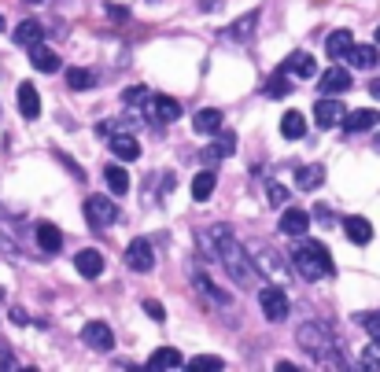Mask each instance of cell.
I'll return each instance as SVG.
<instances>
[{
    "label": "cell",
    "mask_w": 380,
    "mask_h": 372,
    "mask_svg": "<svg viewBox=\"0 0 380 372\" xmlns=\"http://www.w3.org/2000/svg\"><path fill=\"white\" fill-rule=\"evenodd\" d=\"M210 239H215V258L222 262L225 273L233 277L237 284H247L251 277H255V269H259V266L244 254V244H240V239H237L233 232H229L225 225H215V229H210Z\"/></svg>",
    "instance_id": "1"
},
{
    "label": "cell",
    "mask_w": 380,
    "mask_h": 372,
    "mask_svg": "<svg viewBox=\"0 0 380 372\" xmlns=\"http://www.w3.org/2000/svg\"><path fill=\"white\" fill-rule=\"evenodd\" d=\"M292 262H295V273L303 280H322V277H332L336 266H332V254L325 251L322 239H307L299 236V244L292 251Z\"/></svg>",
    "instance_id": "2"
},
{
    "label": "cell",
    "mask_w": 380,
    "mask_h": 372,
    "mask_svg": "<svg viewBox=\"0 0 380 372\" xmlns=\"http://www.w3.org/2000/svg\"><path fill=\"white\" fill-rule=\"evenodd\" d=\"M295 343H299L310 358H325V354H332V332H329V324H322V321H307V324H299L295 328Z\"/></svg>",
    "instance_id": "3"
},
{
    "label": "cell",
    "mask_w": 380,
    "mask_h": 372,
    "mask_svg": "<svg viewBox=\"0 0 380 372\" xmlns=\"http://www.w3.org/2000/svg\"><path fill=\"white\" fill-rule=\"evenodd\" d=\"M255 266H259V273H266L273 284H288V280H292V266H288V258H284L277 247H262L259 258H255Z\"/></svg>",
    "instance_id": "4"
},
{
    "label": "cell",
    "mask_w": 380,
    "mask_h": 372,
    "mask_svg": "<svg viewBox=\"0 0 380 372\" xmlns=\"http://www.w3.org/2000/svg\"><path fill=\"white\" fill-rule=\"evenodd\" d=\"M259 306H262L266 321H273V324L288 321V295H284L281 284H269V288H262V291H259Z\"/></svg>",
    "instance_id": "5"
},
{
    "label": "cell",
    "mask_w": 380,
    "mask_h": 372,
    "mask_svg": "<svg viewBox=\"0 0 380 372\" xmlns=\"http://www.w3.org/2000/svg\"><path fill=\"white\" fill-rule=\"evenodd\" d=\"M86 222H89L93 229H108V225H115V222H118V207H115V200H103V195H89V200H86Z\"/></svg>",
    "instance_id": "6"
},
{
    "label": "cell",
    "mask_w": 380,
    "mask_h": 372,
    "mask_svg": "<svg viewBox=\"0 0 380 372\" xmlns=\"http://www.w3.org/2000/svg\"><path fill=\"white\" fill-rule=\"evenodd\" d=\"M125 266H130L133 273H152L155 269V251H152V244H148L144 236L125 247Z\"/></svg>",
    "instance_id": "7"
},
{
    "label": "cell",
    "mask_w": 380,
    "mask_h": 372,
    "mask_svg": "<svg viewBox=\"0 0 380 372\" xmlns=\"http://www.w3.org/2000/svg\"><path fill=\"white\" fill-rule=\"evenodd\" d=\"M347 118V107L336 100V96H322L318 107H314V122H318L322 129H336V125H344Z\"/></svg>",
    "instance_id": "8"
},
{
    "label": "cell",
    "mask_w": 380,
    "mask_h": 372,
    "mask_svg": "<svg viewBox=\"0 0 380 372\" xmlns=\"http://www.w3.org/2000/svg\"><path fill=\"white\" fill-rule=\"evenodd\" d=\"M81 339H86V346L100 350V354H108V350L115 346V332L103 321H89L86 328H81Z\"/></svg>",
    "instance_id": "9"
},
{
    "label": "cell",
    "mask_w": 380,
    "mask_h": 372,
    "mask_svg": "<svg viewBox=\"0 0 380 372\" xmlns=\"http://www.w3.org/2000/svg\"><path fill=\"white\" fill-rule=\"evenodd\" d=\"M277 229L284 232V236H307V229H310V214L303 210V207H288L284 214H281V222H277Z\"/></svg>",
    "instance_id": "10"
},
{
    "label": "cell",
    "mask_w": 380,
    "mask_h": 372,
    "mask_svg": "<svg viewBox=\"0 0 380 372\" xmlns=\"http://www.w3.org/2000/svg\"><path fill=\"white\" fill-rule=\"evenodd\" d=\"M318 89H322V96H340V93L351 89V74L344 67H329L318 81Z\"/></svg>",
    "instance_id": "11"
},
{
    "label": "cell",
    "mask_w": 380,
    "mask_h": 372,
    "mask_svg": "<svg viewBox=\"0 0 380 372\" xmlns=\"http://www.w3.org/2000/svg\"><path fill=\"white\" fill-rule=\"evenodd\" d=\"M281 71H288L292 78H314V74H318V63H314L310 52H292V56L284 59Z\"/></svg>",
    "instance_id": "12"
},
{
    "label": "cell",
    "mask_w": 380,
    "mask_h": 372,
    "mask_svg": "<svg viewBox=\"0 0 380 372\" xmlns=\"http://www.w3.org/2000/svg\"><path fill=\"white\" fill-rule=\"evenodd\" d=\"M351 48H354L351 30H332V33L325 37V56H329V59H347Z\"/></svg>",
    "instance_id": "13"
},
{
    "label": "cell",
    "mask_w": 380,
    "mask_h": 372,
    "mask_svg": "<svg viewBox=\"0 0 380 372\" xmlns=\"http://www.w3.org/2000/svg\"><path fill=\"white\" fill-rule=\"evenodd\" d=\"M30 63H34V71H41V74H56V71L63 67L59 52H52V48H45V45H34V48H30Z\"/></svg>",
    "instance_id": "14"
},
{
    "label": "cell",
    "mask_w": 380,
    "mask_h": 372,
    "mask_svg": "<svg viewBox=\"0 0 380 372\" xmlns=\"http://www.w3.org/2000/svg\"><path fill=\"white\" fill-rule=\"evenodd\" d=\"M74 266H78V273H81V277H89V280H96V277L103 273V254H100L96 247H86V251H78V258H74Z\"/></svg>",
    "instance_id": "15"
},
{
    "label": "cell",
    "mask_w": 380,
    "mask_h": 372,
    "mask_svg": "<svg viewBox=\"0 0 380 372\" xmlns=\"http://www.w3.org/2000/svg\"><path fill=\"white\" fill-rule=\"evenodd\" d=\"M233 151H237V137H233V133H222L218 144L203 148V162H207V166H218L225 155H233Z\"/></svg>",
    "instance_id": "16"
},
{
    "label": "cell",
    "mask_w": 380,
    "mask_h": 372,
    "mask_svg": "<svg viewBox=\"0 0 380 372\" xmlns=\"http://www.w3.org/2000/svg\"><path fill=\"white\" fill-rule=\"evenodd\" d=\"M11 37H15V45H30L34 48V45H41V37H45V26H41L37 19H23Z\"/></svg>",
    "instance_id": "17"
},
{
    "label": "cell",
    "mask_w": 380,
    "mask_h": 372,
    "mask_svg": "<svg viewBox=\"0 0 380 372\" xmlns=\"http://www.w3.org/2000/svg\"><path fill=\"white\" fill-rule=\"evenodd\" d=\"M344 232H347L351 244H369V239H373V225L366 222V217H358V214L344 217Z\"/></svg>",
    "instance_id": "18"
},
{
    "label": "cell",
    "mask_w": 380,
    "mask_h": 372,
    "mask_svg": "<svg viewBox=\"0 0 380 372\" xmlns=\"http://www.w3.org/2000/svg\"><path fill=\"white\" fill-rule=\"evenodd\" d=\"M152 111H155L152 122H178L181 118V103L174 96H152Z\"/></svg>",
    "instance_id": "19"
},
{
    "label": "cell",
    "mask_w": 380,
    "mask_h": 372,
    "mask_svg": "<svg viewBox=\"0 0 380 372\" xmlns=\"http://www.w3.org/2000/svg\"><path fill=\"white\" fill-rule=\"evenodd\" d=\"M34 232H37V247H41V251L56 254V251L63 247V232H59V229H56L52 222H41V225H37Z\"/></svg>",
    "instance_id": "20"
},
{
    "label": "cell",
    "mask_w": 380,
    "mask_h": 372,
    "mask_svg": "<svg viewBox=\"0 0 380 372\" xmlns=\"http://www.w3.org/2000/svg\"><path fill=\"white\" fill-rule=\"evenodd\" d=\"M19 111H23V118H37L41 115V96L30 81L19 85Z\"/></svg>",
    "instance_id": "21"
},
{
    "label": "cell",
    "mask_w": 380,
    "mask_h": 372,
    "mask_svg": "<svg viewBox=\"0 0 380 372\" xmlns=\"http://www.w3.org/2000/svg\"><path fill=\"white\" fill-rule=\"evenodd\" d=\"M192 129H196V133H218V129H222V111H215V107L196 111L192 115Z\"/></svg>",
    "instance_id": "22"
},
{
    "label": "cell",
    "mask_w": 380,
    "mask_h": 372,
    "mask_svg": "<svg viewBox=\"0 0 380 372\" xmlns=\"http://www.w3.org/2000/svg\"><path fill=\"white\" fill-rule=\"evenodd\" d=\"M185 365V358H181V350H174V346H159L152 358H148V368H181Z\"/></svg>",
    "instance_id": "23"
},
{
    "label": "cell",
    "mask_w": 380,
    "mask_h": 372,
    "mask_svg": "<svg viewBox=\"0 0 380 372\" xmlns=\"http://www.w3.org/2000/svg\"><path fill=\"white\" fill-rule=\"evenodd\" d=\"M281 133H284L288 140H303V137H307V118H303V111H284Z\"/></svg>",
    "instance_id": "24"
},
{
    "label": "cell",
    "mask_w": 380,
    "mask_h": 372,
    "mask_svg": "<svg viewBox=\"0 0 380 372\" xmlns=\"http://www.w3.org/2000/svg\"><path fill=\"white\" fill-rule=\"evenodd\" d=\"M111 151H115L122 162H133V159L140 155V144H137L130 133H115V137H111Z\"/></svg>",
    "instance_id": "25"
},
{
    "label": "cell",
    "mask_w": 380,
    "mask_h": 372,
    "mask_svg": "<svg viewBox=\"0 0 380 372\" xmlns=\"http://www.w3.org/2000/svg\"><path fill=\"white\" fill-rule=\"evenodd\" d=\"M347 59H351V67H358V71H373L380 56H376L373 45H354V48L347 52Z\"/></svg>",
    "instance_id": "26"
},
{
    "label": "cell",
    "mask_w": 380,
    "mask_h": 372,
    "mask_svg": "<svg viewBox=\"0 0 380 372\" xmlns=\"http://www.w3.org/2000/svg\"><path fill=\"white\" fill-rule=\"evenodd\" d=\"M295 185H299L303 192L322 188V185H325V170H322V166H303V170H295Z\"/></svg>",
    "instance_id": "27"
},
{
    "label": "cell",
    "mask_w": 380,
    "mask_h": 372,
    "mask_svg": "<svg viewBox=\"0 0 380 372\" xmlns=\"http://www.w3.org/2000/svg\"><path fill=\"white\" fill-rule=\"evenodd\" d=\"M373 125H376V111H347V118H344L347 133H366Z\"/></svg>",
    "instance_id": "28"
},
{
    "label": "cell",
    "mask_w": 380,
    "mask_h": 372,
    "mask_svg": "<svg viewBox=\"0 0 380 372\" xmlns=\"http://www.w3.org/2000/svg\"><path fill=\"white\" fill-rule=\"evenodd\" d=\"M103 177H108V188H111L115 195H125V192H130V173H125V166L111 162L108 170H103Z\"/></svg>",
    "instance_id": "29"
},
{
    "label": "cell",
    "mask_w": 380,
    "mask_h": 372,
    "mask_svg": "<svg viewBox=\"0 0 380 372\" xmlns=\"http://www.w3.org/2000/svg\"><path fill=\"white\" fill-rule=\"evenodd\" d=\"M215 181H218V177H215V170H200L196 177H192V200H200V203L210 200V192H215Z\"/></svg>",
    "instance_id": "30"
},
{
    "label": "cell",
    "mask_w": 380,
    "mask_h": 372,
    "mask_svg": "<svg viewBox=\"0 0 380 372\" xmlns=\"http://www.w3.org/2000/svg\"><path fill=\"white\" fill-rule=\"evenodd\" d=\"M67 85H71L74 93H86V89H93V85H96V74L86 71V67H71L67 71Z\"/></svg>",
    "instance_id": "31"
},
{
    "label": "cell",
    "mask_w": 380,
    "mask_h": 372,
    "mask_svg": "<svg viewBox=\"0 0 380 372\" xmlns=\"http://www.w3.org/2000/svg\"><path fill=\"white\" fill-rule=\"evenodd\" d=\"M196 288H200V291H203L210 302H218V306H229V302H233V299H229L225 291H218V288H215V284H210L203 273H196Z\"/></svg>",
    "instance_id": "32"
},
{
    "label": "cell",
    "mask_w": 380,
    "mask_h": 372,
    "mask_svg": "<svg viewBox=\"0 0 380 372\" xmlns=\"http://www.w3.org/2000/svg\"><path fill=\"white\" fill-rule=\"evenodd\" d=\"M255 23H259V11H247L244 19H237V26L229 30V37H237V41L251 37V33H255Z\"/></svg>",
    "instance_id": "33"
},
{
    "label": "cell",
    "mask_w": 380,
    "mask_h": 372,
    "mask_svg": "<svg viewBox=\"0 0 380 372\" xmlns=\"http://www.w3.org/2000/svg\"><path fill=\"white\" fill-rule=\"evenodd\" d=\"M122 103H125V107H140V103H152V93H148L144 85H130V89L122 93Z\"/></svg>",
    "instance_id": "34"
},
{
    "label": "cell",
    "mask_w": 380,
    "mask_h": 372,
    "mask_svg": "<svg viewBox=\"0 0 380 372\" xmlns=\"http://www.w3.org/2000/svg\"><path fill=\"white\" fill-rule=\"evenodd\" d=\"M288 89H292V85H288V71H277L269 78V85H266V96H288Z\"/></svg>",
    "instance_id": "35"
},
{
    "label": "cell",
    "mask_w": 380,
    "mask_h": 372,
    "mask_svg": "<svg viewBox=\"0 0 380 372\" xmlns=\"http://www.w3.org/2000/svg\"><path fill=\"white\" fill-rule=\"evenodd\" d=\"M266 200H269V207H284L288 188H284V185H277V181H269V185H266Z\"/></svg>",
    "instance_id": "36"
},
{
    "label": "cell",
    "mask_w": 380,
    "mask_h": 372,
    "mask_svg": "<svg viewBox=\"0 0 380 372\" xmlns=\"http://www.w3.org/2000/svg\"><path fill=\"white\" fill-rule=\"evenodd\" d=\"M362 368H380V339H373L362 350Z\"/></svg>",
    "instance_id": "37"
},
{
    "label": "cell",
    "mask_w": 380,
    "mask_h": 372,
    "mask_svg": "<svg viewBox=\"0 0 380 372\" xmlns=\"http://www.w3.org/2000/svg\"><path fill=\"white\" fill-rule=\"evenodd\" d=\"M358 324L369 332V339H380V314H362V317H358Z\"/></svg>",
    "instance_id": "38"
},
{
    "label": "cell",
    "mask_w": 380,
    "mask_h": 372,
    "mask_svg": "<svg viewBox=\"0 0 380 372\" xmlns=\"http://www.w3.org/2000/svg\"><path fill=\"white\" fill-rule=\"evenodd\" d=\"M144 314L152 317L155 324H163V321H166V310H163V302H155V299H144Z\"/></svg>",
    "instance_id": "39"
},
{
    "label": "cell",
    "mask_w": 380,
    "mask_h": 372,
    "mask_svg": "<svg viewBox=\"0 0 380 372\" xmlns=\"http://www.w3.org/2000/svg\"><path fill=\"white\" fill-rule=\"evenodd\" d=\"M188 368H225V361L222 358H210V354H200V358L188 361Z\"/></svg>",
    "instance_id": "40"
},
{
    "label": "cell",
    "mask_w": 380,
    "mask_h": 372,
    "mask_svg": "<svg viewBox=\"0 0 380 372\" xmlns=\"http://www.w3.org/2000/svg\"><path fill=\"white\" fill-rule=\"evenodd\" d=\"M11 321H15V324H26L30 317H26V310H23V306H11Z\"/></svg>",
    "instance_id": "41"
},
{
    "label": "cell",
    "mask_w": 380,
    "mask_h": 372,
    "mask_svg": "<svg viewBox=\"0 0 380 372\" xmlns=\"http://www.w3.org/2000/svg\"><path fill=\"white\" fill-rule=\"evenodd\" d=\"M200 8H203V11H218L222 0H200Z\"/></svg>",
    "instance_id": "42"
},
{
    "label": "cell",
    "mask_w": 380,
    "mask_h": 372,
    "mask_svg": "<svg viewBox=\"0 0 380 372\" xmlns=\"http://www.w3.org/2000/svg\"><path fill=\"white\" fill-rule=\"evenodd\" d=\"M369 96H373V100H380V78H376V81H369Z\"/></svg>",
    "instance_id": "43"
},
{
    "label": "cell",
    "mask_w": 380,
    "mask_h": 372,
    "mask_svg": "<svg viewBox=\"0 0 380 372\" xmlns=\"http://www.w3.org/2000/svg\"><path fill=\"white\" fill-rule=\"evenodd\" d=\"M23 4H45V0H23Z\"/></svg>",
    "instance_id": "44"
},
{
    "label": "cell",
    "mask_w": 380,
    "mask_h": 372,
    "mask_svg": "<svg viewBox=\"0 0 380 372\" xmlns=\"http://www.w3.org/2000/svg\"><path fill=\"white\" fill-rule=\"evenodd\" d=\"M0 30H8V23H4V15H0Z\"/></svg>",
    "instance_id": "45"
},
{
    "label": "cell",
    "mask_w": 380,
    "mask_h": 372,
    "mask_svg": "<svg viewBox=\"0 0 380 372\" xmlns=\"http://www.w3.org/2000/svg\"><path fill=\"white\" fill-rule=\"evenodd\" d=\"M376 45H380V26H376Z\"/></svg>",
    "instance_id": "46"
},
{
    "label": "cell",
    "mask_w": 380,
    "mask_h": 372,
    "mask_svg": "<svg viewBox=\"0 0 380 372\" xmlns=\"http://www.w3.org/2000/svg\"><path fill=\"white\" fill-rule=\"evenodd\" d=\"M0 299H4V291H0Z\"/></svg>",
    "instance_id": "47"
}]
</instances>
